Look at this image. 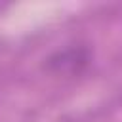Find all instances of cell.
Segmentation results:
<instances>
[{
    "label": "cell",
    "mask_w": 122,
    "mask_h": 122,
    "mask_svg": "<svg viewBox=\"0 0 122 122\" xmlns=\"http://www.w3.org/2000/svg\"><path fill=\"white\" fill-rule=\"evenodd\" d=\"M90 65V50L86 46H69L46 59L48 71L55 74H78Z\"/></svg>",
    "instance_id": "6da1fadb"
}]
</instances>
